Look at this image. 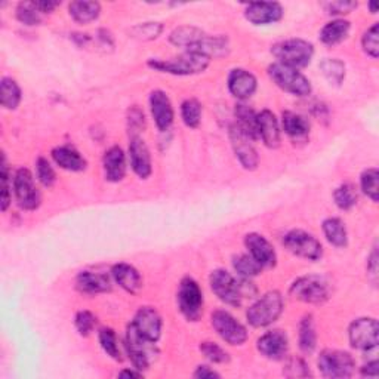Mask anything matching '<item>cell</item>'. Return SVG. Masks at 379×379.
Masks as SVG:
<instances>
[{"mask_svg": "<svg viewBox=\"0 0 379 379\" xmlns=\"http://www.w3.org/2000/svg\"><path fill=\"white\" fill-rule=\"evenodd\" d=\"M209 283L214 294L231 307H240L245 298H253L256 295L255 286L249 279L240 277V280H237L225 270H215L212 272Z\"/></svg>", "mask_w": 379, "mask_h": 379, "instance_id": "obj_1", "label": "cell"}, {"mask_svg": "<svg viewBox=\"0 0 379 379\" xmlns=\"http://www.w3.org/2000/svg\"><path fill=\"white\" fill-rule=\"evenodd\" d=\"M209 56L195 51H186L175 58L166 59V61L164 59H150L148 67L174 76H194L203 73L209 67Z\"/></svg>", "mask_w": 379, "mask_h": 379, "instance_id": "obj_2", "label": "cell"}, {"mask_svg": "<svg viewBox=\"0 0 379 379\" xmlns=\"http://www.w3.org/2000/svg\"><path fill=\"white\" fill-rule=\"evenodd\" d=\"M271 54L276 56L277 63L299 70L311 63L314 47L304 39H289L276 43L271 48Z\"/></svg>", "mask_w": 379, "mask_h": 379, "instance_id": "obj_3", "label": "cell"}, {"mask_svg": "<svg viewBox=\"0 0 379 379\" xmlns=\"http://www.w3.org/2000/svg\"><path fill=\"white\" fill-rule=\"evenodd\" d=\"M283 308L284 302L282 294L277 291L267 292L248 308V323L252 327H267L282 315Z\"/></svg>", "mask_w": 379, "mask_h": 379, "instance_id": "obj_4", "label": "cell"}, {"mask_svg": "<svg viewBox=\"0 0 379 379\" xmlns=\"http://www.w3.org/2000/svg\"><path fill=\"white\" fill-rule=\"evenodd\" d=\"M270 79L284 92L295 97H308L311 94V83L299 70L275 63L268 67Z\"/></svg>", "mask_w": 379, "mask_h": 379, "instance_id": "obj_5", "label": "cell"}, {"mask_svg": "<svg viewBox=\"0 0 379 379\" xmlns=\"http://www.w3.org/2000/svg\"><path fill=\"white\" fill-rule=\"evenodd\" d=\"M289 294L306 304H323L330 298V283L323 276H304L292 283Z\"/></svg>", "mask_w": 379, "mask_h": 379, "instance_id": "obj_6", "label": "cell"}, {"mask_svg": "<svg viewBox=\"0 0 379 379\" xmlns=\"http://www.w3.org/2000/svg\"><path fill=\"white\" fill-rule=\"evenodd\" d=\"M126 351L132 361L133 369H138L140 372L147 371L151 361L159 354L156 342H151L144 338L132 323L128 326L126 330Z\"/></svg>", "mask_w": 379, "mask_h": 379, "instance_id": "obj_7", "label": "cell"}, {"mask_svg": "<svg viewBox=\"0 0 379 379\" xmlns=\"http://www.w3.org/2000/svg\"><path fill=\"white\" fill-rule=\"evenodd\" d=\"M317 366L325 378H350L354 373L356 361L347 351L325 350L317 360Z\"/></svg>", "mask_w": 379, "mask_h": 379, "instance_id": "obj_8", "label": "cell"}, {"mask_svg": "<svg viewBox=\"0 0 379 379\" xmlns=\"http://www.w3.org/2000/svg\"><path fill=\"white\" fill-rule=\"evenodd\" d=\"M178 307L179 311L190 322H197L203 310V292L199 283L191 277L181 280L178 289Z\"/></svg>", "mask_w": 379, "mask_h": 379, "instance_id": "obj_9", "label": "cell"}, {"mask_svg": "<svg viewBox=\"0 0 379 379\" xmlns=\"http://www.w3.org/2000/svg\"><path fill=\"white\" fill-rule=\"evenodd\" d=\"M283 245L291 253L308 261H318L323 255V246L311 233L292 230L283 237Z\"/></svg>", "mask_w": 379, "mask_h": 379, "instance_id": "obj_10", "label": "cell"}, {"mask_svg": "<svg viewBox=\"0 0 379 379\" xmlns=\"http://www.w3.org/2000/svg\"><path fill=\"white\" fill-rule=\"evenodd\" d=\"M13 194L17 203L24 210H36L40 206V193L35 183V176L25 168L18 169L13 176Z\"/></svg>", "mask_w": 379, "mask_h": 379, "instance_id": "obj_11", "label": "cell"}, {"mask_svg": "<svg viewBox=\"0 0 379 379\" xmlns=\"http://www.w3.org/2000/svg\"><path fill=\"white\" fill-rule=\"evenodd\" d=\"M210 323L217 330L218 335L230 345H241L248 339V330L241 325L234 315H231L229 311L217 310L212 313Z\"/></svg>", "mask_w": 379, "mask_h": 379, "instance_id": "obj_12", "label": "cell"}, {"mask_svg": "<svg viewBox=\"0 0 379 379\" xmlns=\"http://www.w3.org/2000/svg\"><path fill=\"white\" fill-rule=\"evenodd\" d=\"M378 322L372 317H361L354 320L348 329V338L350 344L356 350L371 351L378 345Z\"/></svg>", "mask_w": 379, "mask_h": 379, "instance_id": "obj_13", "label": "cell"}, {"mask_svg": "<svg viewBox=\"0 0 379 379\" xmlns=\"http://www.w3.org/2000/svg\"><path fill=\"white\" fill-rule=\"evenodd\" d=\"M245 245L249 255L263 268H271L277 263V253L270 241L260 233H249L245 237Z\"/></svg>", "mask_w": 379, "mask_h": 379, "instance_id": "obj_14", "label": "cell"}, {"mask_svg": "<svg viewBox=\"0 0 379 379\" xmlns=\"http://www.w3.org/2000/svg\"><path fill=\"white\" fill-rule=\"evenodd\" d=\"M230 140H231L233 150H234L236 157L240 162V164L248 171L256 169L258 163H260V157H258V153L252 144V140L248 138L245 133H241L236 125L231 126Z\"/></svg>", "mask_w": 379, "mask_h": 379, "instance_id": "obj_15", "label": "cell"}, {"mask_svg": "<svg viewBox=\"0 0 379 379\" xmlns=\"http://www.w3.org/2000/svg\"><path fill=\"white\" fill-rule=\"evenodd\" d=\"M258 351L270 360H283L289 350V339L283 330H270L258 339Z\"/></svg>", "mask_w": 379, "mask_h": 379, "instance_id": "obj_16", "label": "cell"}, {"mask_svg": "<svg viewBox=\"0 0 379 379\" xmlns=\"http://www.w3.org/2000/svg\"><path fill=\"white\" fill-rule=\"evenodd\" d=\"M150 110L159 131L164 132L172 126L175 119L174 107L169 97L163 90H153L150 94Z\"/></svg>", "mask_w": 379, "mask_h": 379, "instance_id": "obj_17", "label": "cell"}, {"mask_svg": "<svg viewBox=\"0 0 379 379\" xmlns=\"http://www.w3.org/2000/svg\"><path fill=\"white\" fill-rule=\"evenodd\" d=\"M284 9L277 2H255L245 9V17L253 25L275 24L283 18Z\"/></svg>", "mask_w": 379, "mask_h": 379, "instance_id": "obj_18", "label": "cell"}, {"mask_svg": "<svg viewBox=\"0 0 379 379\" xmlns=\"http://www.w3.org/2000/svg\"><path fill=\"white\" fill-rule=\"evenodd\" d=\"M129 162L132 171L141 179H147L151 175V172H153L150 150L145 141L136 135L132 136L129 143Z\"/></svg>", "mask_w": 379, "mask_h": 379, "instance_id": "obj_19", "label": "cell"}, {"mask_svg": "<svg viewBox=\"0 0 379 379\" xmlns=\"http://www.w3.org/2000/svg\"><path fill=\"white\" fill-rule=\"evenodd\" d=\"M132 325L144 338L151 342H157L162 335V317L151 307H143L135 314Z\"/></svg>", "mask_w": 379, "mask_h": 379, "instance_id": "obj_20", "label": "cell"}, {"mask_svg": "<svg viewBox=\"0 0 379 379\" xmlns=\"http://www.w3.org/2000/svg\"><path fill=\"white\" fill-rule=\"evenodd\" d=\"M256 128H258V140L268 148H277L282 141V131L276 114L270 110H263L256 114Z\"/></svg>", "mask_w": 379, "mask_h": 379, "instance_id": "obj_21", "label": "cell"}, {"mask_svg": "<svg viewBox=\"0 0 379 379\" xmlns=\"http://www.w3.org/2000/svg\"><path fill=\"white\" fill-rule=\"evenodd\" d=\"M229 90L233 97L240 101L249 100L258 88V80L255 76L243 68H234L229 74Z\"/></svg>", "mask_w": 379, "mask_h": 379, "instance_id": "obj_22", "label": "cell"}, {"mask_svg": "<svg viewBox=\"0 0 379 379\" xmlns=\"http://www.w3.org/2000/svg\"><path fill=\"white\" fill-rule=\"evenodd\" d=\"M102 166L105 179L110 181V183H119V181H122L126 174V156L124 153V150L119 145L110 147L104 153Z\"/></svg>", "mask_w": 379, "mask_h": 379, "instance_id": "obj_23", "label": "cell"}, {"mask_svg": "<svg viewBox=\"0 0 379 379\" xmlns=\"http://www.w3.org/2000/svg\"><path fill=\"white\" fill-rule=\"evenodd\" d=\"M54 162L59 168L68 172H82L86 169L88 162L78 150L70 145L55 147L51 153Z\"/></svg>", "mask_w": 379, "mask_h": 379, "instance_id": "obj_24", "label": "cell"}, {"mask_svg": "<svg viewBox=\"0 0 379 379\" xmlns=\"http://www.w3.org/2000/svg\"><path fill=\"white\" fill-rule=\"evenodd\" d=\"M76 286L78 289L88 295H97L105 294L112 291V280L107 275L94 271H82L79 276L76 277Z\"/></svg>", "mask_w": 379, "mask_h": 379, "instance_id": "obj_25", "label": "cell"}, {"mask_svg": "<svg viewBox=\"0 0 379 379\" xmlns=\"http://www.w3.org/2000/svg\"><path fill=\"white\" fill-rule=\"evenodd\" d=\"M112 276L114 282L129 294H136L143 287V277L138 270L129 264L125 263L116 264L112 268Z\"/></svg>", "mask_w": 379, "mask_h": 379, "instance_id": "obj_26", "label": "cell"}, {"mask_svg": "<svg viewBox=\"0 0 379 379\" xmlns=\"http://www.w3.org/2000/svg\"><path fill=\"white\" fill-rule=\"evenodd\" d=\"M282 129L287 136H291L292 140L299 141L307 138L311 125L308 122V119L302 114L294 112H284L282 114Z\"/></svg>", "mask_w": 379, "mask_h": 379, "instance_id": "obj_27", "label": "cell"}, {"mask_svg": "<svg viewBox=\"0 0 379 379\" xmlns=\"http://www.w3.org/2000/svg\"><path fill=\"white\" fill-rule=\"evenodd\" d=\"M205 37H206V35L202 32L200 28H197L194 25H183V27H178L174 30L169 36V42L179 48L193 49Z\"/></svg>", "mask_w": 379, "mask_h": 379, "instance_id": "obj_28", "label": "cell"}, {"mask_svg": "<svg viewBox=\"0 0 379 379\" xmlns=\"http://www.w3.org/2000/svg\"><path fill=\"white\" fill-rule=\"evenodd\" d=\"M236 126L241 133H245L252 141L258 140V128H256V113L249 105L240 102L236 105L234 110Z\"/></svg>", "mask_w": 379, "mask_h": 379, "instance_id": "obj_29", "label": "cell"}, {"mask_svg": "<svg viewBox=\"0 0 379 379\" xmlns=\"http://www.w3.org/2000/svg\"><path fill=\"white\" fill-rule=\"evenodd\" d=\"M350 30H351V24L348 23V21H345V20H342V18L329 21L322 28L320 40L325 44H329V47H333V44H338L344 39H347L348 35H350Z\"/></svg>", "mask_w": 379, "mask_h": 379, "instance_id": "obj_30", "label": "cell"}, {"mask_svg": "<svg viewBox=\"0 0 379 379\" xmlns=\"http://www.w3.org/2000/svg\"><path fill=\"white\" fill-rule=\"evenodd\" d=\"M70 17L78 24H89L98 20L101 5L98 2H71L68 5Z\"/></svg>", "mask_w": 379, "mask_h": 379, "instance_id": "obj_31", "label": "cell"}, {"mask_svg": "<svg viewBox=\"0 0 379 379\" xmlns=\"http://www.w3.org/2000/svg\"><path fill=\"white\" fill-rule=\"evenodd\" d=\"M229 40L222 36H206L195 48L187 51L200 52L206 56L212 58H221L229 54Z\"/></svg>", "mask_w": 379, "mask_h": 379, "instance_id": "obj_32", "label": "cell"}, {"mask_svg": "<svg viewBox=\"0 0 379 379\" xmlns=\"http://www.w3.org/2000/svg\"><path fill=\"white\" fill-rule=\"evenodd\" d=\"M323 233L330 245L345 248L348 245L347 227L339 218H327L323 221Z\"/></svg>", "mask_w": 379, "mask_h": 379, "instance_id": "obj_33", "label": "cell"}, {"mask_svg": "<svg viewBox=\"0 0 379 379\" xmlns=\"http://www.w3.org/2000/svg\"><path fill=\"white\" fill-rule=\"evenodd\" d=\"M23 98L20 85L11 78H4L0 80V102L6 110H15L20 105Z\"/></svg>", "mask_w": 379, "mask_h": 379, "instance_id": "obj_34", "label": "cell"}, {"mask_svg": "<svg viewBox=\"0 0 379 379\" xmlns=\"http://www.w3.org/2000/svg\"><path fill=\"white\" fill-rule=\"evenodd\" d=\"M299 348L304 353L311 354L317 347V333L313 322V315H306L299 323Z\"/></svg>", "mask_w": 379, "mask_h": 379, "instance_id": "obj_35", "label": "cell"}, {"mask_svg": "<svg viewBox=\"0 0 379 379\" xmlns=\"http://www.w3.org/2000/svg\"><path fill=\"white\" fill-rule=\"evenodd\" d=\"M233 265L237 275L243 279L256 277L263 271V267L258 264L251 255H237L233 258Z\"/></svg>", "mask_w": 379, "mask_h": 379, "instance_id": "obj_36", "label": "cell"}, {"mask_svg": "<svg viewBox=\"0 0 379 379\" xmlns=\"http://www.w3.org/2000/svg\"><path fill=\"white\" fill-rule=\"evenodd\" d=\"M333 200H335L337 206L342 210H350L357 205L359 194L353 184L345 183L339 186L335 193H333Z\"/></svg>", "mask_w": 379, "mask_h": 379, "instance_id": "obj_37", "label": "cell"}, {"mask_svg": "<svg viewBox=\"0 0 379 379\" xmlns=\"http://www.w3.org/2000/svg\"><path fill=\"white\" fill-rule=\"evenodd\" d=\"M181 117L188 128H197L202 122V104L191 98L181 104Z\"/></svg>", "mask_w": 379, "mask_h": 379, "instance_id": "obj_38", "label": "cell"}, {"mask_svg": "<svg viewBox=\"0 0 379 379\" xmlns=\"http://www.w3.org/2000/svg\"><path fill=\"white\" fill-rule=\"evenodd\" d=\"M320 70L323 71L325 78L333 85H341L345 78V66L337 58L323 59L320 64Z\"/></svg>", "mask_w": 379, "mask_h": 379, "instance_id": "obj_39", "label": "cell"}, {"mask_svg": "<svg viewBox=\"0 0 379 379\" xmlns=\"http://www.w3.org/2000/svg\"><path fill=\"white\" fill-rule=\"evenodd\" d=\"M98 339L101 344L102 350L107 353V356H110L113 360H122L120 357V348H119V341H117V335L116 332L110 327H102L98 333Z\"/></svg>", "mask_w": 379, "mask_h": 379, "instance_id": "obj_40", "label": "cell"}, {"mask_svg": "<svg viewBox=\"0 0 379 379\" xmlns=\"http://www.w3.org/2000/svg\"><path fill=\"white\" fill-rule=\"evenodd\" d=\"M379 174L376 168L366 169L360 176V187L372 202H378L379 199Z\"/></svg>", "mask_w": 379, "mask_h": 379, "instance_id": "obj_41", "label": "cell"}, {"mask_svg": "<svg viewBox=\"0 0 379 379\" xmlns=\"http://www.w3.org/2000/svg\"><path fill=\"white\" fill-rule=\"evenodd\" d=\"M15 15L24 25H39L42 23V12L36 8L35 2H21L17 6Z\"/></svg>", "mask_w": 379, "mask_h": 379, "instance_id": "obj_42", "label": "cell"}, {"mask_svg": "<svg viewBox=\"0 0 379 379\" xmlns=\"http://www.w3.org/2000/svg\"><path fill=\"white\" fill-rule=\"evenodd\" d=\"M162 32H163V25L160 23H144V24L135 25L131 30V35L132 37L140 39V40H153V39H157Z\"/></svg>", "mask_w": 379, "mask_h": 379, "instance_id": "obj_43", "label": "cell"}, {"mask_svg": "<svg viewBox=\"0 0 379 379\" xmlns=\"http://www.w3.org/2000/svg\"><path fill=\"white\" fill-rule=\"evenodd\" d=\"M36 176L39 179V183L44 187H52L56 181V174L52 168V164L49 163L48 159L39 157L36 162Z\"/></svg>", "mask_w": 379, "mask_h": 379, "instance_id": "obj_44", "label": "cell"}, {"mask_svg": "<svg viewBox=\"0 0 379 379\" xmlns=\"http://www.w3.org/2000/svg\"><path fill=\"white\" fill-rule=\"evenodd\" d=\"M361 47L369 56L378 58L379 55V35H378V24H373L371 28H368V32L363 35L361 39Z\"/></svg>", "mask_w": 379, "mask_h": 379, "instance_id": "obj_45", "label": "cell"}, {"mask_svg": "<svg viewBox=\"0 0 379 379\" xmlns=\"http://www.w3.org/2000/svg\"><path fill=\"white\" fill-rule=\"evenodd\" d=\"M12 184H13V181L11 178L6 157L4 155V157H2V210L4 212L8 210L11 200H12V187H13Z\"/></svg>", "mask_w": 379, "mask_h": 379, "instance_id": "obj_46", "label": "cell"}, {"mask_svg": "<svg viewBox=\"0 0 379 379\" xmlns=\"http://www.w3.org/2000/svg\"><path fill=\"white\" fill-rule=\"evenodd\" d=\"M74 325H76V329H78V332L80 333L82 337H88L89 333L94 330V327L97 325V317L90 311L82 310V311H79L78 314H76Z\"/></svg>", "mask_w": 379, "mask_h": 379, "instance_id": "obj_47", "label": "cell"}, {"mask_svg": "<svg viewBox=\"0 0 379 379\" xmlns=\"http://www.w3.org/2000/svg\"><path fill=\"white\" fill-rule=\"evenodd\" d=\"M200 351L212 363H227L230 360L227 351H224L222 348L215 342H209V341L202 342L200 344Z\"/></svg>", "mask_w": 379, "mask_h": 379, "instance_id": "obj_48", "label": "cell"}, {"mask_svg": "<svg viewBox=\"0 0 379 379\" xmlns=\"http://www.w3.org/2000/svg\"><path fill=\"white\" fill-rule=\"evenodd\" d=\"M284 375L289 376V378H304V376L310 375V369L304 360L298 359V357H292L286 363Z\"/></svg>", "mask_w": 379, "mask_h": 379, "instance_id": "obj_49", "label": "cell"}, {"mask_svg": "<svg viewBox=\"0 0 379 379\" xmlns=\"http://www.w3.org/2000/svg\"><path fill=\"white\" fill-rule=\"evenodd\" d=\"M325 8L330 15H345L357 8V2H342L341 0V2H330Z\"/></svg>", "mask_w": 379, "mask_h": 379, "instance_id": "obj_50", "label": "cell"}, {"mask_svg": "<svg viewBox=\"0 0 379 379\" xmlns=\"http://www.w3.org/2000/svg\"><path fill=\"white\" fill-rule=\"evenodd\" d=\"M129 125L132 128H138L141 129L144 126V113L140 109H132L131 116H129Z\"/></svg>", "mask_w": 379, "mask_h": 379, "instance_id": "obj_51", "label": "cell"}, {"mask_svg": "<svg viewBox=\"0 0 379 379\" xmlns=\"http://www.w3.org/2000/svg\"><path fill=\"white\" fill-rule=\"evenodd\" d=\"M193 376L199 378V379H210V378H219L221 375L217 371L210 369L209 366H199L193 373Z\"/></svg>", "mask_w": 379, "mask_h": 379, "instance_id": "obj_52", "label": "cell"}, {"mask_svg": "<svg viewBox=\"0 0 379 379\" xmlns=\"http://www.w3.org/2000/svg\"><path fill=\"white\" fill-rule=\"evenodd\" d=\"M368 271L369 275L376 277L378 276V251H376V246L372 249L369 258H368Z\"/></svg>", "mask_w": 379, "mask_h": 379, "instance_id": "obj_53", "label": "cell"}, {"mask_svg": "<svg viewBox=\"0 0 379 379\" xmlns=\"http://www.w3.org/2000/svg\"><path fill=\"white\" fill-rule=\"evenodd\" d=\"M35 5L42 13H51L59 5V2H52V0H39V2H35Z\"/></svg>", "mask_w": 379, "mask_h": 379, "instance_id": "obj_54", "label": "cell"}, {"mask_svg": "<svg viewBox=\"0 0 379 379\" xmlns=\"http://www.w3.org/2000/svg\"><path fill=\"white\" fill-rule=\"evenodd\" d=\"M378 361L373 360V361H369L368 365H365L361 368V375L363 376H368V378H376L378 376Z\"/></svg>", "mask_w": 379, "mask_h": 379, "instance_id": "obj_55", "label": "cell"}, {"mask_svg": "<svg viewBox=\"0 0 379 379\" xmlns=\"http://www.w3.org/2000/svg\"><path fill=\"white\" fill-rule=\"evenodd\" d=\"M119 376H122V378H141L143 376V372H140L138 369H135V371H129V369H125L119 373Z\"/></svg>", "mask_w": 379, "mask_h": 379, "instance_id": "obj_56", "label": "cell"}, {"mask_svg": "<svg viewBox=\"0 0 379 379\" xmlns=\"http://www.w3.org/2000/svg\"><path fill=\"white\" fill-rule=\"evenodd\" d=\"M369 8H371L372 13H376V4H375V2H371V4H369Z\"/></svg>", "mask_w": 379, "mask_h": 379, "instance_id": "obj_57", "label": "cell"}]
</instances>
